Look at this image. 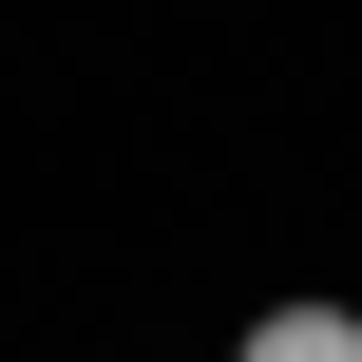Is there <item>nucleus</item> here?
<instances>
[{
  "instance_id": "1",
  "label": "nucleus",
  "mask_w": 362,
  "mask_h": 362,
  "mask_svg": "<svg viewBox=\"0 0 362 362\" xmlns=\"http://www.w3.org/2000/svg\"><path fill=\"white\" fill-rule=\"evenodd\" d=\"M229 362H362V305H325V286H305V305H248Z\"/></svg>"
}]
</instances>
